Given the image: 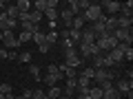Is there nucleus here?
I'll return each mask as SVG.
<instances>
[{
    "label": "nucleus",
    "instance_id": "obj_9",
    "mask_svg": "<svg viewBox=\"0 0 133 99\" xmlns=\"http://www.w3.org/2000/svg\"><path fill=\"white\" fill-rule=\"evenodd\" d=\"M131 88H133V81H131V79H120V81H118V86H115V90H118L120 95L131 93Z\"/></svg>",
    "mask_w": 133,
    "mask_h": 99
},
{
    "label": "nucleus",
    "instance_id": "obj_11",
    "mask_svg": "<svg viewBox=\"0 0 133 99\" xmlns=\"http://www.w3.org/2000/svg\"><path fill=\"white\" fill-rule=\"evenodd\" d=\"M2 13H5L7 18H11V20H18V13H20V11H18V7H16V5H9Z\"/></svg>",
    "mask_w": 133,
    "mask_h": 99
},
{
    "label": "nucleus",
    "instance_id": "obj_28",
    "mask_svg": "<svg viewBox=\"0 0 133 99\" xmlns=\"http://www.w3.org/2000/svg\"><path fill=\"white\" fill-rule=\"evenodd\" d=\"M33 42H36V44H38V46H40V44H44V33L42 31H38V33H33Z\"/></svg>",
    "mask_w": 133,
    "mask_h": 99
},
{
    "label": "nucleus",
    "instance_id": "obj_29",
    "mask_svg": "<svg viewBox=\"0 0 133 99\" xmlns=\"http://www.w3.org/2000/svg\"><path fill=\"white\" fill-rule=\"evenodd\" d=\"M93 75H95V68H91V66H87L82 71V77H87V79H93Z\"/></svg>",
    "mask_w": 133,
    "mask_h": 99
},
{
    "label": "nucleus",
    "instance_id": "obj_18",
    "mask_svg": "<svg viewBox=\"0 0 133 99\" xmlns=\"http://www.w3.org/2000/svg\"><path fill=\"white\" fill-rule=\"evenodd\" d=\"M60 18H62V22H64V24H71V20H73L71 9H69V7H66V9H62V11H60Z\"/></svg>",
    "mask_w": 133,
    "mask_h": 99
},
{
    "label": "nucleus",
    "instance_id": "obj_26",
    "mask_svg": "<svg viewBox=\"0 0 133 99\" xmlns=\"http://www.w3.org/2000/svg\"><path fill=\"white\" fill-rule=\"evenodd\" d=\"M47 95H49V97H51V99H58V97H60V95H62V88H60V86H51Z\"/></svg>",
    "mask_w": 133,
    "mask_h": 99
},
{
    "label": "nucleus",
    "instance_id": "obj_31",
    "mask_svg": "<svg viewBox=\"0 0 133 99\" xmlns=\"http://www.w3.org/2000/svg\"><path fill=\"white\" fill-rule=\"evenodd\" d=\"M62 48H73V42H71V40H69V38H64V40H62Z\"/></svg>",
    "mask_w": 133,
    "mask_h": 99
},
{
    "label": "nucleus",
    "instance_id": "obj_25",
    "mask_svg": "<svg viewBox=\"0 0 133 99\" xmlns=\"http://www.w3.org/2000/svg\"><path fill=\"white\" fill-rule=\"evenodd\" d=\"M18 62H20V64H29V62H31V53H29V51L18 53Z\"/></svg>",
    "mask_w": 133,
    "mask_h": 99
},
{
    "label": "nucleus",
    "instance_id": "obj_15",
    "mask_svg": "<svg viewBox=\"0 0 133 99\" xmlns=\"http://www.w3.org/2000/svg\"><path fill=\"white\" fill-rule=\"evenodd\" d=\"M87 97H89V99H102V90H100V86L89 88V90H87Z\"/></svg>",
    "mask_w": 133,
    "mask_h": 99
},
{
    "label": "nucleus",
    "instance_id": "obj_37",
    "mask_svg": "<svg viewBox=\"0 0 133 99\" xmlns=\"http://www.w3.org/2000/svg\"><path fill=\"white\" fill-rule=\"evenodd\" d=\"M42 95H44V93H42L40 88H38V90H33V99H42Z\"/></svg>",
    "mask_w": 133,
    "mask_h": 99
},
{
    "label": "nucleus",
    "instance_id": "obj_35",
    "mask_svg": "<svg viewBox=\"0 0 133 99\" xmlns=\"http://www.w3.org/2000/svg\"><path fill=\"white\" fill-rule=\"evenodd\" d=\"M7 60H18V53L16 51H7Z\"/></svg>",
    "mask_w": 133,
    "mask_h": 99
},
{
    "label": "nucleus",
    "instance_id": "obj_23",
    "mask_svg": "<svg viewBox=\"0 0 133 99\" xmlns=\"http://www.w3.org/2000/svg\"><path fill=\"white\" fill-rule=\"evenodd\" d=\"M29 73H31V75H33V79H38V81H42V75H40V66L31 64V66H29Z\"/></svg>",
    "mask_w": 133,
    "mask_h": 99
},
{
    "label": "nucleus",
    "instance_id": "obj_41",
    "mask_svg": "<svg viewBox=\"0 0 133 99\" xmlns=\"http://www.w3.org/2000/svg\"><path fill=\"white\" fill-rule=\"evenodd\" d=\"M78 99H89V97H87V95H80V97H78Z\"/></svg>",
    "mask_w": 133,
    "mask_h": 99
},
{
    "label": "nucleus",
    "instance_id": "obj_38",
    "mask_svg": "<svg viewBox=\"0 0 133 99\" xmlns=\"http://www.w3.org/2000/svg\"><path fill=\"white\" fill-rule=\"evenodd\" d=\"M47 27H49V29H51V31H56V27H58V20H53V22H49V24H47Z\"/></svg>",
    "mask_w": 133,
    "mask_h": 99
},
{
    "label": "nucleus",
    "instance_id": "obj_14",
    "mask_svg": "<svg viewBox=\"0 0 133 99\" xmlns=\"http://www.w3.org/2000/svg\"><path fill=\"white\" fill-rule=\"evenodd\" d=\"M64 64L66 66H69V68H78V66H80L82 64V60H80V55H73V57H64Z\"/></svg>",
    "mask_w": 133,
    "mask_h": 99
},
{
    "label": "nucleus",
    "instance_id": "obj_8",
    "mask_svg": "<svg viewBox=\"0 0 133 99\" xmlns=\"http://www.w3.org/2000/svg\"><path fill=\"white\" fill-rule=\"evenodd\" d=\"M80 35H82L80 42H87V44H93L95 42V33H93V29H91V27H84L80 31Z\"/></svg>",
    "mask_w": 133,
    "mask_h": 99
},
{
    "label": "nucleus",
    "instance_id": "obj_22",
    "mask_svg": "<svg viewBox=\"0 0 133 99\" xmlns=\"http://www.w3.org/2000/svg\"><path fill=\"white\" fill-rule=\"evenodd\" d=\"M42 15L49 20V22H53V20L58 18V9H44V11H42Z\"/></svg>",
    "mask_w": 133,
    "mask_h": 99
},
{
    "label": "nucleus",
    "instance_id": "obj_6",
    "mask_svg": "<svg viewBox=\"0 0 133 99\" xmlns=\"http://www.w3.org/2000/svg\"><path fill=\"white\" fill-rule=\"evenodd\" d=\"M113 77H115V75L109 71V68H98V71H95V75H93V79L100 84V81H104V79H113Z\"/></svg>",
    "mask_w": 133,
    "mask_h": 99
},
{
    "label": "nucleus",
    "instance_id": "obj_44",
    "mask_svg": "<svg viewBox=\"0 0 133 99\" xmlns=\"http://www.w3.org/2000/svg\"><path fill=\"white\" fill-rule=\"evenodd\" d=\"M0 42H2V33H0Z\"/></svg>",
    "mask_w": 133,
    "mask_h": 99
},
{
    "label": "nucleus",
    "instance_id": "obj_3",
    "mask_svg": "<svg viewBox=\"0 0 133 99\" xmlns=\"http://www.w3.org/2000/svg\"><path fill=\"white\" fill-rule=\"evenodd\" d=\"M16 27H18V20H11V18H7L5 13H0V33L14 31Z\"/></svg>",
    "mask_w": 133,
    "mask_h": 99
},
{
    "label": "nucleus",
    "instance_id": "obj_19",
    "mask_svg": "<svg viewBox=\"0 0 133 99\" xmlns=\"http://www.w3.org/2000/svg\"><path fill=\"white\" fill-rule=\"evenodd\" d=\"M91 68H95V71H98V68H104V55H102V53H100V55H93V66H91Z\"/></svg>",
    "mask_w": 133,
    "mask_h": 99
},
{
    "label": "nucleus",
    "instance_id": "obj_45",
    "mask_svg": "<svg viewBox=\"0 0 133 99\" xmlns=\"http://www.w3.org/2000/svg\"><path fill=\"white\" fill-rule=\"evenodd\" d=\"M31 99H33V97H31Z\"/></svg>",
    "mask_w": 133,
    "mask_h": 99
},
{
    "label": "nucleus",
    "instance_id": "obj_43",
    "mask_svg": "<svg viewBox=\"0 0 133 99\" xmlns=\"http://www.w3.org/2000/svg\"><path fill=\"white\" fill-rule=\"evenodd\" d=\"M14 99H22V97H20V95H18V97H14Z\"/></svg>",
    "mask_w": 133,
    "mask_h": 99
},
{
    "label": "nucleus",
    "instance_id": "obj_40",
    "mask_svg": "<svg viewBox=\"0 0 133 99\" xmlns=\"http://www.w3.org/2000/svg\"><path fill=\"white\" fill-rule=\"evenodd\" d=\"M58 99H71V97H66V95H60V97H58Z\"/></svg>",
    "mask_w": 133,
    "mask_h": 99
},
{
    "label": "nucleus",
    "instance_id": "obj_12",
    "mask_svg": "<svg viewBox=\"0 0 133 99\" xmlns=\"http://www.w3.org/2000/svg\"><path fill=\"white\" fill-rule=\"evenodd\" d=\"M69 29H76V31H82V29H84V20H82V15H76V18L71 20V24H69Z\"/></svg>",
    "mask_w": 133,
    "mask_h": 99
},
{
    "label": "nucleus",
    "instance_id": "obj_10",
    "mask_svg": "<svg viewBox=\"0 0 133 99\" xmlns=\"http://www.w3.org/2000/svg\"><path fill=\"white\" fill-rule=\"evenodd\" d=\"M58 38H60V35H58V31H49L47 35H44V42H47L49 46H56V44H58Z\"/></svg>",
    "mask_w": 133,
    "mask_h": 99
},
{
    "label": "nucleus",
    "instance_id": "obj_7",
    "mask_svg": "<svg viewBox=\"0 0 133 99\" xmlns=\"http://www.w3.org/2000/svg\"><path fill=\"white\" fill-rule=\"evenodd\" d=\"M100 7H104V9L109 11V15L118 13V11L122 9V5H120V2H115V0H104V2H102V5H100Z\"/></svg>",
    "mask_w": 133,
    "mask_h": 99
},
{
    "label": "nucleus",
    "instance_id": "obj_24",
    "mask_svg": "<svg viewBox=\"0 0 133 99\" xmlns=\"http://www.w3.org/2000/svg\"><path fill=\"white\" fill-rule=\"evenodd\" d=\"M47 75H58V77H62L60 66H58V64H49V66H47Z\"/></svg>",
    "mask_w": 133,
    "mask_h": 99
},
{
    "label": "nucleus",
    "instance_id": "obj_1",
    "mask_svg": "<svg viewBox=\"0 0 133 99\" xmlns=\"http://www.w3.org/2000/svg\"><path fill=\"white\" fill-rule=\"evenodd\" d=\"M100 15H102V7L100 5H89L87 11L82 13V20H84V22H95Z\"/></svg>",
    "mask_w": 133,
    "mask_h": 99
},
{
    "label": "nucleus",
    "instance_id": "obj_42",
    "mask_svg": "<svg viewBox=\"0 0 133 99\" xmlns=\"http://www.w3.org/2000/svg\"><path fill=\"white\" fill-rule=\"evenodd\" d=\"M2 7H5V2H2V0H0V9H2Z\"/></svg>",
    "mask_w": 133,
    "mask_h": 99
},
{
    "label": "nucleus",
    "instance_id": "obj_13",
    "mask_svg": "<svg viewBox=\"0 0 133 99\" xmlns=\"http://www.w3.org/2000/svg\"><path fill=\"white\" fill-rule=\"evenodd\" d=\"M102 99H122V95H120L118 90H115V86H113V88H109V90L102 93Z\"/></svg>",
    "mask_w": 133,
    "mask_h": 99
},
{
    "label": "nucleus",
    "instance_id": "obj_5",
    "mask_svg": "<svg viewBox=\"0 0 133 99\" xmlns=\"http://www.w3.org/2000/svg\"><path fill=\"white\" fill-rule=\"evenodd\" d=\"M113 38L118 40V42L131 44V29H115V31H113Z\"/></svg>",
    "mask_w": 133,
    "mask_h": 99
},
{
    "label": "nucleus",
    "instance_id": "obj_33",
    "mask_svg": "<svg viewBox=\"0 0 133 99\" xmlns=\"http://www.w3.org/2000/svg\"><path fill=\"white\" fill-rule=\"evenodd\" d=\"M47 9H58V0H47Z\"/></svg>",
    "mask_w": 133,
    "mask_h": 99
},
{
    "label": "nucleus",
    "instance_id": "obj_39",
    "mask_svg": "<svg viewBox=\"0 0 133 99\" xmlns=\"http://www.w3.org/2000/svg\"><path fill=\"white\" fill-rule=\"evenodd\" d=\"M0 60H7V48H0Z\"/></svg>",
    "mask_w": 133,
    "mask_h": 99
},
{
    "label": "nucleus",
    "instance_id": "obj_34",
    "mask_svg": "<svg viewBox=\"0 0 133 99\" xmlns=\"http://www.w3.org/2000/svg\"><path fill=\"white\" fill-rule=\"evenodd\" d=\"M124 60H133V48H131V46L124 51Z\"/></svg>",
    "mask_w": 133,
    "mask_h": 99
},
{
    "label": "nucleus",
    "instance_id": "obj_17",
    "mask_svg": "<svg viewBox=\"0 0 133 99\" xmlns=\"http://www.w3.org/2000/svg\"><path fill=\"white\" fill-rule=\"evenodd\" d=\"M16 7H18L20 13H29L31 11V2L29 0H20V2H16Z\"/></svg>",
    "mask_w": 133,
    "mask_h": 99
},
{
    "label": "nucleus",
    "instance_id": "obj_20",
    "mask_svg": "<svg viewBox=\"0 0 133 99\" xmlns=\"http://www.w3.org/2000/svg\"><path fill=\"white\" fill-rule=\"evenodd\" d=\"M120 11H122V15H124V18H131V13H133V2H131V0H129V2H124Z\"/></svg>",
    "mask_w": 133,
    "mask_h": 99
},
{
    "label": "nucleus",
    "instance_id": "obj_30",
    "mask_svg": "<svg viewBox=\"0 0 133 99\" xmlns=\"http://www.w3.org/2000/svg\"><path fill=\"white\" fill-rule=\"evenodd\" d=\"M0 95H11V84H0Z\"/></svg>",
    "mask_w": 133,
    "mask_h": 99
},
{
    "label": "nucleus",
    "instance_id": "obj_21",
    "mask_svg": "<svg viewBox=\"0 0 133 99\" xmlns=\"http://www.w3.org/2000/svg\"><path fill=\"white\" fill-rule=\"evenodd\" d=\"M31 38H33V33H29V31H20L18 42H20V44H27V42H31Z\"/></svg>",
    "mask_w": 133,
    "mask_h": 99
},
{
    "label": "nucleus",
    "instance_id": "obj_27",
    "mask_svg": "<svg viewBox=\"0 0 133 99\" xmlns=\"http://www.w3.org/2000/svg\"><path fill=\"white\" fill-rule=\"evenodd\" d=\"M29 20H31L33 24H38L40 20H42V13H40V11H33V9H31V11H29Z\"/></svg>",
    "mask_w": 133,
    "mask_h": 99
},
{
    "label": "nucleus",
    "instance_id": "obj_32",
    "mask_svg": "<svg viewBox=\"0 0 133 99\" xmlns=\"http://www.w3.org/2000/svg\"><path fill=\"white\" fill-rule=\"evenodd\" d=\"M20 97H22V99H31V97H33V90L24 88V90H22V95H20Z\"/></svg>",
    "mask_w": 133,
    "mask_h": 99
},
{
    "label": "nucleus",
    "instance_id": "obj_2",
    "mask_svg": "<svg viewBox=\"0 0 133 99\" xmlns=\"http://www.w3.org/2000/svg\"><path fill=\"white\" fill-rule=\"evenodd\" d=\"M2 42H5V48H7V51H16V48L20 46V42H18V38L14 35V31L2 33Z\"/></svg>",
    "mask_w": 133,
    "mask_h": 99
},
{
    "label": "nucleus",
    "instance_id": "obj_36",
    "mask_svg": "<svg viewBox=\"0 0 133 99\" xmlns=\"http://www.w3.org/2000/svg\"><path fill=\"white\" fill-rule=\"evenodd\" d=\"M38 48H40V53H49V48H51V46H49V44H47V42H44V44H40V46H38Z\"/></svg>",
    "mask_w": 133,
    "mask_h": 99
},
{
    "label": "nucleus",
    "instance_id": "obj_4",
    "mask_svg": "<svg viewBox=\"0 0 133 99\" xmlns=\"http://www.w3.org/2000/svg\"><path fill=\"white\" fill-rule=\"evenodd\" d=\"M80 55L82 57H93V55H100V48L93 44H87V42H80Z\"/></svg>",
    "mask_w": 133,
    "mask_h": 99
},
{
    "label": "nucleus",
    "instance_id": "obj_16",
    "mask_svg": "<svg viewBox=\"0 0 133 99\" xmlns=\"http://www.w3.org/2000/svg\"><path fill=\"white\" fill-rule=\"evenodd\" d=\"M60 79H62V77H58V75H44L42 77V81L49 86V88H51V86H58V81H60Z\"/></svg>",
    "mask_w": 133,
    "mask_h": 99
}]
</instances>
